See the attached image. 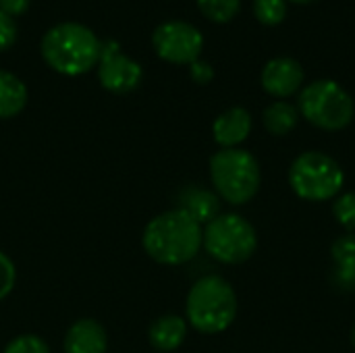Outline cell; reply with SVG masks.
Instances as JSON below:
<instances>
[{"mask_svg":"<svg viewBox=\"0 0 355 353\" xmlns=\"http://www.w3.org/2000/svg\"><path fill=\"white\" fill-rule=\"evenodd\" d=\"M210 181L220 200L231 206H243L256 198L262 173L252 152L227 148L210 158Z\"/></svg>","mask_w":355,"mask_h":353,"instance_id":"obj_4","label":"cell"},{"mask_svg":"<svg viewBox=\"0 0 355 353\" xmlns=\"http://www.w3.org/2000/svg\"><path fill=\"white\" fill-rule=\"evenodd\" d=\"M250 131H252V114L241 106H233V108L220 112L212 125L214 141L223 150L237 148L239 144H243L248 139Z\"/></svg>","mask_w":355,"mask_h":353,"instance_id":"obj_12","label":"cell"},{"mask_svg":"<svg viewBox=\"0 0 355 353\" xmlns=\"http://www.w3.org/2000/svg\"><path fill=\"white\" fill-rule=\"evenodd\" d=\"M291 189L308 202L335 200L345 183V173L335 158L324 152L310 150L300 154L289 169Z\"/></svg>","mask_w":355,"mask_h":353,"instance_id":"obj_6","label":"cell"},{"mask_svg":"<svg viewBox=\"0 0 355 353\" xmlns=\"http://www.w3.org/2000/svg\"><path fill=\"white\" fill-rule=\"evenodd\" d=\"M352 343H354V350H355V325H354V331H352Z\"/></svg>","mask_w":355,"mask_h":353,"instance_id":"obj_27","label":"cell"},{"mask_svg":"<svg viewBox=\"0 0 355 353\" xmlns=\"http://www.w3.org/2000/svg\"><path fill=\"white\" fill-rule=\"evenodd\" d=\"M2 353H50V347L37 335H19L12 341H8Z\"/></svg>","mask_w":355,"mask_h":353,"instance_id":"obj_21","label":"cell"},{"mask_svg":"<svg viewBox=\"0 0 355 353\" xmlns=\"http://www.w3.org/2000/svg\"><path fill=\"white\" fill-rule=\"evenodd\" d=\"M27 104L25 83L10 71L0 69V119L17 117Z\"/></svg>","mask_w":355,"mask_h":353,"instance_id":"obj_16","label":"cell"},{"mask_svg":"<svg viewBox=\"0 0 355 353\" xmlns=\"http://www.w3.org/2000/svg\"><path fill=\"white\" fill-rule=\"evenodd\" d=\"M15 285H17V268H15V262L4 252H0V302L6 300L12 293Z\"/></svg>","mask_w":355,"mask_h":353,"instance_id":"obj_22","label":"cell"},{"mask_svg":"<svg viewBox=\"0 0 355 353\" xmlns=\"http://www.w3.org/2000/svg\"><path fill=\"white\" fill-rule=\"evenodd\" d=\"M297 121H300V110L293 104L283 102V100L266 106V110L262 114V123H264L266 131L272 135H287L289 131L295 129Z\"/></svg>","mask_w":355,"mask_h":353,"instance_id":"obj_17","label":"cell"},{"mask_svg":"<svg viewBox=\"0 0 355 353\" xmlns=\"http://www.w3.org/2000/svg\"><path fill=\"white\" fill-rule=\"evenodd\" d=\"M304 67L291 56H277L262 69V87L275 98H289L304 83Z\"/></svg>","mask_w":355,"mask_h":353,"instance_id":"obj_10","label":"cell"},{"mask_svg":"<svg viewBox=\"0 0 355 353\" xmlns=\"http://www.w3.org/2000/svg\"><path fill=\"white\" fill-rule=\"evenodd\" d=\"M333 285L339 291H355V237L343 235L333 243Z\"/></svg>","mask_w":355,"mask_h":353,"instance_id":"obj_15","label":"cell"},{"mask_svg":"<svg viewBox=\"0 0 355 353\" xmlns=\"http://www.w3.org/2000/svg\"><path fill=\"white\" fill-rule=\"evenodd\" d=\"M64 353H106L108 337L104 327L94 318H79L64 335Z\"/></svg>","mask_w":355,"mask_h":353,"instance_id":"obj_11","label":"cell"},{"mask_svg":"<svg viewBox=\"0 0 355 353\" xmlns=\"http://www.w3.org/2000/svg\"><path fill=\"white\" fill-rule=\"evenodd\" d=\"M198 6L210 21L227 23L239 12L241 0H198Z\"/></svg>","mask_w":355,"mask_h":353,"instance_id":"obj_18","label":"cell"},{"mask_svg":"<svg viewBox=\"0 0 355 353\" xmlns=\"http://www.w3.org/2000/svg\"><path fill=\"white\" fill-rule=\"evenodd\" d=\"M177 208L187 212L196 223L208 225L220 214V198L204 187L189 185L177 198Z\"/></svg>","mask_w":355,"mask_h":353,"instance_id":"obj_13","label":"cell"},{"mask_svg":"<svg viewBox=\"0 0 355 353\" xmlns=\"http://www.w3.org/2000/svg\"><path fill=\"white\" fill-rule=\"evenodd\" d=\"M254 15L264 25H279L287 17V0H254Z\"/></svg>","mask_w":355,"mask_h":353,"instance_id":"obj_19","label":"cell"},{"mask_svg":"<svg viewBox=\"0 0 355 353\" xmlns=\"http://www.w3.org/2000/svg\"><path fill=\"white\" fill-rule=\"evenodd\" d=\"M291 2H297V4H306V2H314V0H291Z\"/></svg>","mask_w":355,"mask_h":353,"instance_id":"obj_26","label":"cell"},{"mask_svg":"<svg viewBox=\"0 0 355 353\" xmlns=\"http://www.w3.org/2000/svg\"><path fill=\"white\" fill-rule=\"evenodd\" d=\"M333 214L341 227H345L347 231H355V191L335 198Z\"/></svg>","mask_w":355,"mask_h":353,"instance_id":"obj_20","label":"cell"},{"mask_svg":"<svg viewBox=\"0 0 355 353\" xmlns=\"http://www.w3.org/2000/svg\"><path fill=\"white\" fill-rule=\"evenodd\" d=\"M31 0H0V10L8 17H19L29 8Z\"/></svg>","mask_w":355,"mask_h":353,"instance_id":"obj_25","label":"cell"},{"mask_svg":"<svg viewBox=\"0 0 355 353\" xmlns=\"http://www.w3.org/2000/svg\"><path fill=\"white\" fill-rule=\"evenodd\" d=\"M15 40H17V25H15V19L0 10V52H2V50H8V48L15 44Z\"/></svg>","mask_w":355,"mask_h":353,"instance_id":"obj_23","label":"cell"},{"mask_svg":"<svg viewBox=\"0 0 355 353\" xmlns=\"http://www.w3.org/2000/svg\"><path fill=\"white\" fill-rule=\"evenodd\" d=\"M300 114L318 129L341 131L355 114L354 98L333 79H318L306 85L297 102Z\"/></svg>","mask_w":355,"mask_h":353,"instance_id":"obj_5","label":"cell"},{"mask_svg":"<svg viewBox=\"0 0 355 353\" xmlns=\"http://www.w3.org/2000/svg\"><path fill=\"white\" fill-rule=\"evenodd\" d=\"M152 46L156 54L173 64H191L200 58L204 48V35L187 21H164L152 33Z\"/></svg>","mask_w":355,"mask_h":353,"instance_id":"obj_8","label":"cell"},{"mask_svg":"<svg viewBox=\"0 0 355 353\" xmlns=\"http://www.w3.org/2000/svg\"><path fill=\"white\" fill-rule=\"evenodd\" d=\"M189 75H191V79H193L196 83L204 85V83H210V81L214 79V69H212L210 62L198 58V60H193V62L189 64Z\"/></svg>","mask_w":355,"mask_h":353,"instance_id":"obj_24","label":"cell"},{"mask_svg":"<svg viewBox=\"0 0 355 353\" xmlns=\"http://www.w3.org/2000/svg\"><path fill=\"white\" fill-rule=\"evenodd\" d=\"M98 79L102 87L112 94H129L141 83L144 69L137 60L121 52L119 42L108 40V42H102Z\"/></svg>","mask_w":355,"mask_h":353,"instance_id":"obj_9","label":"cell"},{"mask_svg":"<svg viewBox=\"0 0 355 353\" xmlns=\"http://www.w3.org/2000/svg\"><path fill=\"white\" fill-rule=\"evenodd\" d=\"M102 42L83 23L67 21L50 27L42 42L40 52L50 69L60 75L77 77L92 71L100 62Z\"/></svg>","mask_w":355,"mask_h":353,"instance_id":"obj_2","label":"cell"},{"mask_svg":"<svg viewBox=\"0 0 355 353\" xmlns=\"http://www.w3.org/2000/svg\"><path fill=\"white\" fill-rule=\"evenodd\" d=\"M202 246L220 264H243L254 256L258 235L248 218L229 212L218 214L204 227Z\"/></svg>","mask_w":355,"mask_h":353,"instance_id":"obj_7","label":"cell"},{"mask_svg":"<svg viewBox=\"0 0 355 353\" xmlns=\"http://www.w3.org/2000/svg\"><path fill=\"white\" fill-rule=\"evenodd\" d=\"M204 229L187 212L173 208L154 216L141 235L144 252L158 264L181 266L193 260L202 248Z\"/></svg>","mask_w":355,"mask_h":353,"instance_id":"obj_1","label":"cell"},{"mask_svg":"<svg viewBox=\"0 0 355 353\" xmlns=\"http://www.w3.org/2000/svg\"><path fill=\"white\" fill-rule=\"evenodd\" d=\"M185 337H187V322H185V318H181L177 314H164V316L156 318L148 329L150 345L156 352H175L183 345Z\"/></svg>","mask_w":355,"mask_h":353,"instance_id":"obj_14","label":"cell"},{"mask_svg":"<svg viewBox=\"0 0 355 353\" xmlns=\"http://www.w3.org/2000/svg\"><path fill=\"white\" fill-rule=\"evenodd\" d=\"M235 316L237 295L229 281L218 275H210L193 283L185 302V318L196 331L204 335H218L233 325Z\"/></svg>","mask_w":355,"mask_h":353,"instance_id":"obj_3","label":"cell"}]
</instances>
